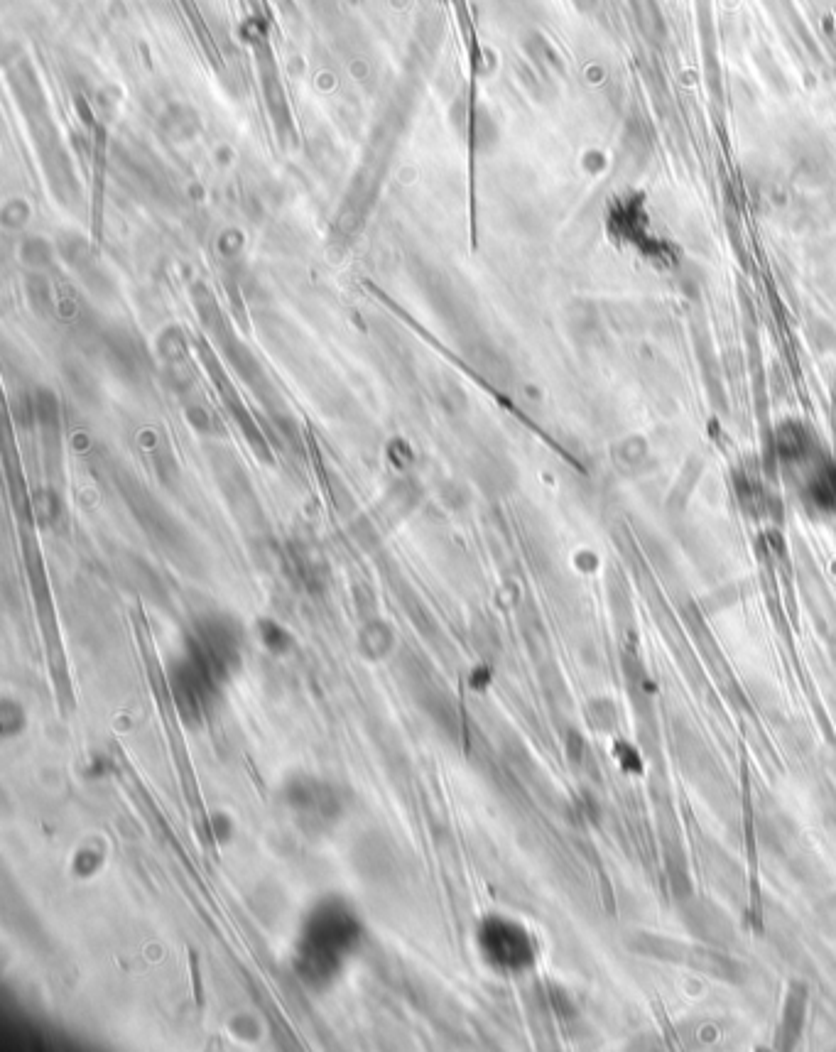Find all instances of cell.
Masks as SVG:
<instances>
[{"label":"cell","instance_id":"obj_1","mask_svg":"<svg viewBox=\"0 0 836 1052\" xmlns=\"http://www.w3.org/2000/svg\"><path fill=\"white\" fill-rule=\"evenodd\" d=\"M356 923L344 915L341 910H324L312 925H309V937L304 942V964L314 969V964L322 969H331L339 964L341 954L354 942Z\"/></svg>","mask_w":836,"mask_h":1052},{"label":"cell","instance_id":"obj_2","mask_svg":"<svg viewBox=\"0 0 836 1052\" xmlns=\"http://www.w3.org/2000/svg\"><path fill=\"white\" fill-rule=\"evenodd\" d=\"M292 805H295L297 810L314 812L317 817H322V815H334L336 802L331 800V795L322 788V785L309 783L307 788L297 790V793L292 795Z\"/></svg>","mask_w":836,"mask_h":1052},{"label":"cell","instance_id":"obj_3","mask_svg":"<svg viewBox=\"0 0 836 1052\" xmlns=\"http://www.w3.org/2000/svg\"><path fill=\"white\" fill-rule=\"evenodd\" d=\"M503 937H508V930H503ZM515 942H520L518 935H513L510 945H515ZM523 952H525V947H510V954H513V962H518V957H523Z\"/></svg>","mask_w":836,"mask_h":1052}]
</instances>
